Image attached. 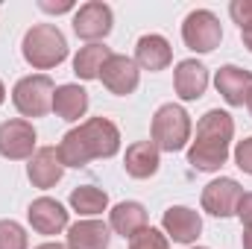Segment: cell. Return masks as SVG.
<instances>
[{
    "label": "cell",
    "mask_w": 252,
    "mask_h": 249,
    "mask_svg": "<svg viewBox=\"0 0 252 249\" xmlns=\"http://www.w3.org/2000/svg\"><path fill=\"white\" fill-rule=\"evenodd\" d=\"M196 249H205V247H196Z\"/></svg>",
    "instance_id": "836d02e7"
},
{
    "label": "cell",
    "mask_w": 252,
    "mask_h": 249,
    "mask_svg": "<svg viewBox=\"0 0 252 249\" xmlns=\"http://www.w3.org/2000/svg\"><path fill=\"white\" fill-rule=\"evenodd\" d=\"M173 88H176L179 100H185V103L199 100L208 88V67L202 62H196V59L179 62L176 70H173Z\"/></svg>",
    "instance_id": "9a60e30c"
},
{
    "label": "cell",
    "mask_w": 252,
    "mask_h": 249,
    "mask_svg": "<svg viewBox=\"0 0 252 249\" xmlns=\"http://www.w3.org/2000/svg\"><path fill=\"white\" fill-rule=\"evenodd\" d=\"M241 196H244V187L238 185V179L220 176L202 187V211H208L211 217H232L238 214Z\"/></svg>",
    "instance_id": "9c48e42d"
},
{
    "label": "cell",
    "mask_w": 252,
    "mask_h": 249,
    "mask_svg": "<svg viewBox=\"0 0 252 249\" xmlns=\"http://www.w3.org/2000/svg\"><path fill=\"white\" fill-rule=\"evenodd\" d=\"M229 15H232V21L241 30L252 27V0H232L229 3Z\"/></svg>",
    "instance_id": "d4e9b609"
},
{
    "label": "cell",
    "mask_w": 252,
    "mask_h": 249,
    "mask_svg": "<svg viewBox=\"0 0 252 249\" xmlns=\"http://www.w3.org/2000/svg\"><path fill=\"white\" fill-rule=\"evenodd\" d=\"M112 24H115L112 6L103 0H88L73 12V32L88 44H100V38L112 32Z\"/></svg>",
    "instance_id": "52a82bcc"
},
{
    "label": "cell",
    "mask_w": 252,
    "mask_h": 249,
    "mask_svg": "<svg viewBox=\"0 0 252 249\" xmlns=\"http://www.w3.org/2000/svg\"><path fill=\"white\" fill-rule=\"evenodd\" d=\"M244 249H252V229L244 232Z\"/></svg>",
    "instance_id": "f546056e"
},
{
    "label": "cell",
    "mask_w": 252,
    "mask_h": 249,
    "mask_svg": "<svg viewBox=\"0 0 252 249\" xmlns=\"http://www.w3.org/2000/svg\"><path fill=\"white\" fill-rule=\"evenodd\" d=\"M0 249H30V238L21 223L0 220Z\"/></svg>",
    "instance_id": "603a6c76"
},
{
    "label": "cell",
    "mask_w": 252,
    "mask_h": 249,
    "mask_svg": "<svg viewBox=\"0 0 252 249\" xmlns=\"http://www.w3.org/2000/svg\"><path fill=\"white\" fill-rule=\"evenodd\" d=\"M235 164H238L244 173L252 176V135L244 138V141H238V147H235Z\"/></svg>",
    "instance_id": "484cf974"
},
{
    "label": "cell",
    "mask_w": 252,
    "mask_h": 249,
    "mask_svg": "<svg viewBox=\"0 0 252 249\" xmlns=\"http://www.w3.org/2000/svg\"><path fill=\"white\" fill-rule=\"evenodd\" d=\"M161 150L153 144V141H135L132 147H126V158L124 167L132 179H150L158 173V164H161Z\"/></svg>",
    "instance_id": "e0dca14e"
},
{
    "label": "cell",
    "mask_w": 252,
    "mask_h": 249,
    "mask_svg": "<svg viewBox=\"0 0 252 249\" xmlns=\"http://www.w3.org/2000/svg\"><path fill=\"white\" fill-rule=\"evenodd\" d=\"M100 82L109 88V94H118V97H126L138 88L141 82V67L135 64V59L129 56H121V53H112L109 62L103 64L100 70Z\"/></svg>",
    "instance_id": "30bf717a"
},
{
    "label": "cell",
    "mask_w": 252,
    "mask_h": 249,
    "mask_svg": "<svg viewBox=\"0 0 252 249\" xmlns=\"http://www.w3.org/2000/svg\"><path fill=\"white\" fill-rule=\"evenodd\" d=\"M27 220L38 235H59L62 229H67V211L62 202L50 199V196H38L30 202L27 208Z\"/></svg>",
    "instance_id": "7c38bea8"
},
{
    "label": "cell",
    "mask_w": 252,
    "mask_h": 249,
    "mask_svg": "<svg viewBox=\"0 0 252 249\" xmlns=\"http://www.w3.org/2000/svg\"><path fill=\"white\" fill-rule=\"evenodd\" d=\"M35 126L24 118L15 121H3L0 124V156L9 161H24L35 156Z\"/></svg>",
    "instance_id": "ba28073f"
},
{
    "label": "cell",
    "mask_w": 252,
    "mask_h": 249,
    "mask_svg": "<svg viewBox=\"0 0 252 249\" xmlns=\"http://www.w3.org/2000/svg\"><path fill=\"white\" fill-rule=\"evenodd\" d=\"M232 138H235V121L229 112H220V109L205 112L196 124V138L188 147V164L202 173L220 170L229 158Z\"/></svg>",
    "instance_id": "7a4b0ae2"
},
{
    "label": "cell",
    "mask_w": 252,
    "mask_h": 249,
    "mask_svg": "<svg viewBox=\"0 0 252 249\" xmlns=\"http://www.w3.org/2000/svg\"><path fill=\"white\" fill-rule=\"evenodd\" d=\"M3 100H6V85L0 82V106H3Z\"/></svg>",
    "instance_id": "1f68e13d"
},
{
    "label": "cell",
    "mask_w": 252,
    "mask_h": 249,
    "mask_svg": "<svg viewBox=\"0 0 252 249\" xmlns=\"http://www.w3.org/2000/svg\"><path fill=\"white\" fill-rule=\"evenodd\" d=\"M129 249H170V241H167L164 232L147 226L144 232H138V235L129 241Z\"/></svg>",
    "instance_id": "cb8c5ba5"
},
{
    "label": "cell",
    "mask_w": 252,
    "mask_h": 249,
    "mask_svg": "<svg viewBox=\"0 0 252 249\" xmlns=\"http://www.w3.org/2000/svg\"><path fill=\"white\" fill-rule=\"evenodd\" d=\"M70 208L85 217H97L109 208V193L94 185H79L70 190Z\"/></svg>",
    "instance_id": "7402d4cb"
},
{
    "label": "cell",
    "mask_w": 252,
    "mask_h": 249,
    "mask_svg": "<svg viewBox=\"0 0 252 249\" xmlns=\"http://www.w3.org/2000/svg\"><path fill=\"white\" fill-rule=\"evenodd\" d=\"M27 176H30L32 187H41V190L59 185L64 176V164H62V158H59V153H56V147L35 150V156L27 164Z\"/></svg>",
    "instance_id": "4fadbf2b"
},
{
    "label": "cell",
    "mask_w": 252,
    "mask_h": 249,
    "mask_svg": "<svg viewBox=\"0 0 252 249\" xmlns=\"http://www.w3.org/2000/svg\"><path fill=\"white\" fill-rule=\"evenodd\" d=\"M53 112L62 121H67V124L85 118V112H88V91L79 88V85H73V82L59 85L56 94H53Z\"/></svg>",
    "instance_id": "ffe728a7"
},
{
    "label": "cell",
    "mask_w": 252,
    "mask_h": 249,
    "mask_svg": "<svg viewBox=\"0 0 252 249\" xmlns=\"http://www.w3.org/2000/svg\"><path fill=\"white\" fill-rule=\"evenodd\" d=\"M109 56H112V50L106 44H85L73 56V73L79 79H85V82L88 79H100V70H103V64L109 62Z\"/></svg>",
    "instance_id": "44dd1931"
},
{
    "label": "cell",
    "mask_w": 252,
    "mask_h": 249,
    "mask_svg": "<svg viewBox=\"0 0 252 249\" xmlns=\"http://www.w3.org/2000/svg\"><path fill=\"white\" fill-rule=\"evenodd\" d=\"M170 62H173V47H170V41L164 35L150 32V35H141L138 38V44H135V64L138 67L158 73V70H164Z\"/></svg>",
    "instance_id": "2e32d148"
},
{
    "label": "cell",
    "mask_w": 252,
    "mask_h": 249,
    "mask_svg": "<svg viewBox=\"0 0 252 249\" xmlns=\"http://www.w3.org/2000/svg\"><path fill=\"white\" fill-rule=\"evenodd\" d=\"M109 229L121 238H135L138 232L147 229V211L141 202L135 199H126V202H118L112 211H109Z\"/></svg>",
    "instance_id": "ac0fdd59"
},
{
    "label": "cell",
    "mask_w": 252,
    "mask_h": 249,
    "mask_svg": "<svg viewBox=\"0 0 252 249\" xmlns=\"http://www.w3.org/2000/svg\"><path fill=\"white\" fill-rule=\"evenodd\" d=\"M182 41L196 53H211L223 41V27L220 18L211 9H193L185 24H182Z\"/></svg>",
    "instance_id": "8992f818"
},
{
    "label": "cell",
    "mask_w": 252,
    "mask_h": 249,
    "mask_svg": "<svg viewBox=\"0 0 252 249\" xmlns=\"http://www.w3.org/2000/svg\"><path fill=\"white\" fill-rule=\"evenodd\" d=\"M21 53L35 70H50L67 59V38L56 24H35L24 32Z\"/></svg>",
    "instance_id": "3957f363"
},
{
    "label": "cell",
    "mask_w": 252,
    "mask_h": 249,
    "mask_svg": "<svg viewBox=\"0 0 252 249\" xmlns=\"http://www.w3.org/2000/svg\"><path fill=\"white\" fill-rule=\"evenodd\" d=\"M53 94L56 85L47 73H30L15 82L12 103L24 118H44L47 112H53Z\"/></svg>",
    "instance_id": "5b68a950"
},
{
    "label": "cell",
    "mask_w": 252,
    "mask_h": 249,
    "mask_svg": "<svg viewBox=\"0 0 252 249\" xmlns=\"http://www.w3.org/2000/svg\"><path fill=\"white\" fill-rule=\"evenodd\" d=\"M38 6H41L44 12H56V15H59V12H70V9H73V0H59V3H53V0H41Z\"/></svg>",
    "instance_id": "83f0119b"
},
{
    "label": "cell",
    "mask_w": 252,
    "mask_h": 249,
    "mask_svg": "<svg viewBox=\"0 0 252 249\" xmlns=\"http://www.w3.org/2000/svg\"><path fill=\"white\" fill-rule=\"evenodd\" d=\"M247 109H250V115H252V88H250V97H247Z\"/></svg>",
    "instance_id": "d6a6232c"
},
{
    "label": "cell",
    "mask_w": 252,
    "mask_h": 249,
    "mask_svg": "<svg viewBox=\"0 0 252 249\" xmlns=\"http://www.w3.org/2000/svg\"><path fill=\"white\" fill-rule=\"evenodd\" d=\"M238 217H241V223H244L247 229H252V190L241 196V202H238Z\"/></svg>",
    "instance_id": "4316f807"
},
{
    "label": "cell",
    "mask_w": 252,
    "mask_h": 249,
    "mask_svg": "<svg viewBox=\"0 0 252 249\" xmlns=\"http://www.w3.org/2000/svg\"><path fill=\"white\" fill-rule=\"evenodd\" d=\"M35 249H67V244H41V247Z\"/></svg>",
    "instance_id": "4dcf8cb0"
},
{
    "label": "cell",
    "mask_w": 252,
    "mask_h": 249,
    "mask_svg": "<svg viewBox=\"0 0 252 249\" xmlns=\"http://www.w3.org/2000/svg\"><path fill=\"white\" fill-rule=\"evenodd\" d=\"M112 229L103 220H79L67 229V249H109Z\"/></svg>",
    "instance_id": "d6986e66"
},
{
    "label": "cell",
    "mask_w": 252,
    "mask_h": 249,
    "mask_svg": "<svg viewBox=\"0 0 252 249\" xmlns=\"http://www.w3.org/2000/svg\"><path fill=\"white\" fill-rule=\"evenodd\" d=\"M161 226H164L167 241H173V244H193L199 238V232H202V217H199V211H193L188 205H173V208L164 211Z\"/></svg>",
    "instance_id": "8fae6325"
},
{
    "label": "cell",
    "mask_w": 252,
    "mask_h": 249,
    "mask_svg": "<svg viewBox=\"0 0 252 249\" xmlns=\"http://www.w3.org/2000/svg\"><path fill=\"white\" fill-rule=\"evenodd\" d=\"M121 150V129L109 118H88L73 126L56 147L64 167H85L94 158H112Z\"/></svg>",
    "instance_id": "6da1fadb"
},
{
    "label": "cell",
    "mask_w": 252,
    "mask_h": 249,
    "mask_svg": "<svg viewBox=\"0 0 252 249\" xmlns=\"http://www.w3.org/2000/svg\"><path fill=\"white\" fill-rule=\"evenodd\" d=\"M241 38H244V47L252 53V27H247V30H241Z\"/></svg>",
    "instance_id": "f1b7e54d"
},
{
    "label": "cell",
    "mask_w": 252,
    "mask_h": 249,
    "mask_svg": "<svg viewBox=\"0 0 252 249\" xmlns=\"http://www.w3.org/2000/svg\"><path fill=\"white\" fill-rule=\"evenodd\" d=\"M214 85H217V94L229 106H244L252 88V70L238 67V64H223L214 73Z\"/></svg>",
    "instance_id": "5bb4252c"
},
{
    "label": "cell",
    "mask_w": 252,
    "mask_h": 249,
    "mask_svg": "<svg viewBox=\"0 0 252 249\" xmlns=\"http://www.w3.org/2000/svg\"><path fill=\"white\" fill-rule=\"evenodd\" d=\"M150 132H153V144L158 150L179 153V150L188 147L190 141V115L176 103H164V106L156 109Z\"/></svg>",
    "instance_id": "277c9868"
}]
</instances>
